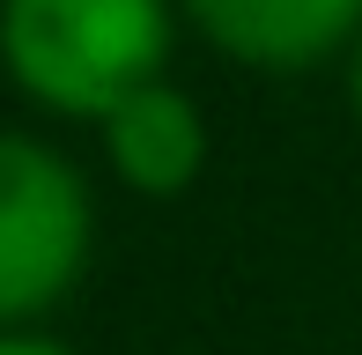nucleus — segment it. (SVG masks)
I'll use <instances>...</instances> for the list:
<instances>
[{"mask_svg": "<svg viewBox=\"0 0 362 355\" xmlns=\"http://www.w3.org/2000/svg\"><path fill=\"white\" fill-rule=\"evenodd\" d=\"M0 59L45 111L104 126L126 96L163 82L170 0H0Z\"/></svg>", "mask_w": 362, "mask_h": 355, "instance_id": "nucleus-1", "label": "nucleus"}, {"mask_svg": "<svg viewBox=\"0 0 362 355\" xmlns=\"http://www.w3.org/2000/svg\"><path fill=\"white\" fill-rule=\"evenodd\" d=\"M185 15L244 67H318L362 37V0H185Z\"/></svg>", "mask_w": 362, "mask_h": 355, "instance_id": "nucleus-3", "label": "nucleus"}, {"mask_svg": "<svg viewBox=\"0 0 362 355\" xmlns=\"http://www.w3.org/2000/svg\"><path fill=\"white\" fill-rule=\"evenodd\" d=\"M96 237L89 185L30 134H0V333L52 311L81 281Z\"/></svg>", "mask_w": 362, "mask_h": 355, "instance_id": "nucleus-2", "label": "nucleus"}, {"mask_svg": "<svg viewBox=\"0 0 362 355\" xmlns=\"http://www.w3.org/2000/svg\"><path fill=\"white\" fill-rule=\"evenodd\" d=\"M348 96H355V119H362V37H355V59H348Z\"/></svg>", "mask_w": 362, "mask_h": 355, "instance_id": "nucleus-6", "label": "nucleus"}, {"mask_svg": "<svg viewBox=\"0 0 362 355\" xmlns=\"http://www.w3.org/2000/svg\"><path fill=\"white\" fill-rule=\"evenodd\" d=\"M0 355H74V348L52 333H0Z\"/></svg>", "mask_w": 362, "mask_h": 355, "instance_id": "nucleus-5", "label": "nucleus"}, {"mask_svg": "<svg viewBox=\"0 0 362 355\" xmlns=\"http://www.w3.org/2000/svg\"><path fill=\"white\" fill-rule=\"evenodd\" d=\"M104 156L134 192H185L207 163V119L177 82H148L104 119Z\"/></svg>", "mask_w": 362, "mask_h": 355, "instance_id": "nucleus-4", "label": "nucleus"}]
</instances>
